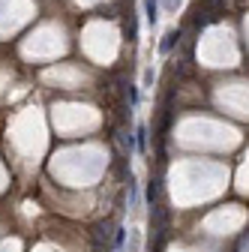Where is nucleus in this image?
<instances>
[{
  "label": "nucleus",
  "instance_id": "obj_5",
  "mask_svg": "<svg viewBox=\"0 0 249 252\" xmlns=\"http://www.w3.org/2000/svg\"><path fill=\"white\" fill-rule=\"evenodd\" d=\"M135 150H138V153L147 150V126H144V123L135 126Z\"/></svg>",
  "mask_w": 249,
  "mask_h": 252
},
{
  "label": "nucleus",
  "instance_id": "obj_2",
  "mask_svg": "<svg viewBox=\"0 0 249 252\" xmlns=\"http://www.w3.org/2000/svg\"><path fill=\"white\" fill-rule=\"evenodd\" d=\"M162 195H165V183H162V177H153L150 186H147V198H150V204H153V201H162Z\"/></svg>",
  "mask_w": 249,
  "mask_h": 252
},
{
  "label": "nucleus",
  "instance_id": "obj_7",
  "mask_svg": "<svg viewBox=\"0 0 249 252\" xmlns=\"http://www.w3.org/2000/svg\"><path fill=\"white\" fill-rule=\"evenodd\" d=\"M150 84H153V69L147 66V69H144V87H150Z\"/></svg>",
  "mask_w": 249,
  "mask_h": 252
},
{
  "label": "nucleus",
  "instance_id": "obj_3",
  "mask_svg": "<svg viewBox=\"0 0 249 252\" xmlns=\"http://www.w3.org/2000/svg\"><path fill=\"white\" fill-rule=\"evenodd\" d=\"M180 42V30L174 27V30H168V33L162 36V42H159V54H171V48Z\"/></svg>",
  "mask_w": 249,
  "mask_h": 252
},
{
  "label": "nucleus",
  "instance_id": "obj_6",
  "mask_svg": "<svg viewBox=\"0 0 249 252\" xmlns=\"http://www.w3.org/2000/svg\"><path fill=\"white\" fill-rule=\"evenodd\" d=\"M123 243H126V228L117 225V231H114V249H120Z\"/></svg>",
  "mask_w": 249,
  "mask_h": 252
},
{
  "label": "nucleus",
  "instance_id": "obj_4",
  "mask_svg": "<svg viewBox=\"0 0 249 252\" xmlns=\"http://www.w3.org/2000/svg\"><path fill=\"white\" fill-rule=\"evenodd\" d=\"M144 3V18L147 24H156L159 21V0H141Z\"/></svg>",
  "mask_w": 249,
  "mask_h": 252
},
{
  "label": "nucleus",
  "instance_id": "obj_8",
  "mask_svg": "<svg viewBox=\"0 0 249 252\" xmlns=\"http://www.w3.org/2000/svg\"><path fill=\"white\" fill-rule=\"evenodd\" d=\"M165 6H168V9H177V6H180V0H165Z\"/></svg>",
  "mask_w": 249,
  "mask_h": 252
},
{
  "label": "nucleus",
  "instance_id": "obj_1",
  "mask_svg": "<svg viewBox=\"0 0 249 252\" xmlns=\"http://www.w3.org/2000/svg\"><path fill=\"white\" fill-rule=\"evenodd\" d=\"M117 144L123 147V153H132V150H135V132H129L126 126H123V129H117Z\"/></svg>",
  "mask_w": 249,
  "mask_h": 252
}]
</instances>
